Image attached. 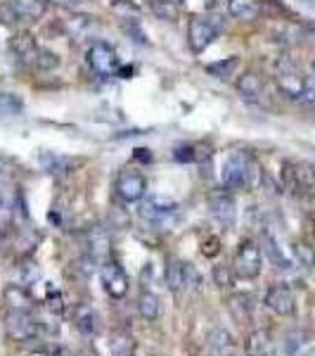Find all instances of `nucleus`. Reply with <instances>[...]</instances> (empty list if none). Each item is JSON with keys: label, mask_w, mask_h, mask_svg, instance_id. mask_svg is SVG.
Returning a JSON list of instances; mask_svg holds the SVG:
<instances>
[{"label": "nucleus", "mask_w": 315, "mask_h": 356, "mask_svg": "<svg viewBox=\"0 0 315 356\" xmlns=\"http://www.w3.org/2000/svg\"><path fill=\"white\" fill-rule=\"evenodd\" d=\"M225 191H254L261 183V166L249 152H232L221 174Z\"/></svg>", "instance_id": "1"}, {"label": "nucleus", "mask_w": 315, "mask_h": 356, "mask_svg": "<svg viewBox=\"0 0 315 356\" xmlns=\"http://www.w3.org/2000/svg\"><path fill=\"white\" fill-rule=\"evenodd\" d=\"M275 83L284 95L291 100H301L303 86H306V76L301 74V69L296 67V62L291 57H280L275 62Z\"/></svg>", "instance_id": "2"}, {"label": "nucleus", "mask_w": 315, "mask_h": 356, "mask_svg": "<svg viewBox=\"0 0 315 356\" xmlns=\"http://www.w3.org/2000/svg\"><path fill=\"white\" fill-rule=\"evenodd\" d=\"M263 268V254L261 247L254 240H242L235 252V273L244 280H254L261 275Z\"/></svg>", "instance_id": "3"}, {"label": "nucleus", "mask_w": 315, "mask_h": 356, "mask_svg": "<svg viewBox=\"0 0 315 356\" xmlns=\"http://www.w3.org/2000/svg\"><path fill=\"white\" fill-rule=\"evenodd\" d=\"M221 24L216 17H192L190 26H187V43H190L192 53H204L214 38L219 36Z\"/></svg>", "instance_id": "4"}, {"label": "nucleus", "mask_w": 315, "mask_h": 356, "mask_svg": "<svg viewBox=\"0 0 315 356\" xmlns=\"http://www.w3.org/2000/svg\"><path fill=\"white\" fill-rule=\"evenodd\" d=\"M85 60H88V67L93 69L97 76H114L119 72L117 50L110 43H102V41L93 43L88 48V53H85Z\"/></svg>", "instance_id": "5"}, {"label": "nucleus", "mask_w": 315, "mask_h": 356, "mask_svg": "<svg viewBox=\"0 0 315 356\" xmlns=\"http://www.w3.org/2000/svg\"><path fill=\"white\" fill-rule=\"evenodd\" d=\"M284 186L287 191L301 195L315 191V166L306 162H287L284 164Z\"/></svg>", "instance_id": "6"}, {"label": "nucleus", "mask_w": 315, "mask_h": 356, "mask_svg": "<svg viewBox=\"0 0 315 356\" xmlns=\"http://www.w3.org/2000/svg\"><path fill=\"white\" fill-rule=\"evenodd\" d=\"M178 202L169 197H162V195H150V200L140 204V216L150 223H171L173 216L178 214Z\"/></svg>", "instance_id": "7"}, {"label": "nucleus", "mask_w": 315, "mask_h": 356, "mask_svg": "<svg viewBox=\"0 0 315 356\" xmlns=\"http://www.w3.org/2000/svg\"><path fill=\"white\" fill-rule=\"evenodd\" d=\"M114 191H117L119 197L124 202H140L147 193V181L140 171L135 169H124L121 174L117 176V183H114Z\"/></svg>", "instance_id": "8"}, {"label": "nucleus", "mask_w": 315, "mask_h": 356, "mask_svg": "<svg viewBox=\"0 0 315 356\" xmlns=\"http://www.w3.org/2000/svg\"><path fill=\"white\" fill-rule=\"evenodd\" d=\"M166 285L169 290L180 292L187 288H197L199 285V273L192 264L180 261V259H171L166 264Z\"/></svg>", "instance_id": "9"}, {"label": "nucleus", "mask_w": 315, "mask_h": 356, "mask_svg": "<svg viewBox=\"0 0 315 356\" xmlns=\"http://www.w3.org/2000/svg\"><path fill=\"white\" fill-rule=\"evenodd\" d=\"M100 280L105 285V292L112 297V300H124L128 295V288H130V280L128 275L117 261H107L102 264L100 268Z\"/></svg>", "instance_id": "10"}, {"label": "nucleus", "mask_w": 315, "mask_h": 356, "mask_svg": "<svg viewBox=\"0 0 315 356\" xmlns=\"http://www.w3.org/2000/svg\"><path fill=\"white\" fill-rule=\"evenodd\" d=\"M8 335L17 342H31L38 335V321L28 312H12L5 318Z\"/></svg>", "instance_id": "11"}, {"label": "nucleus", "mask_w": 315, "mask_h": 356, "mask_svg": "<svg viewBox=\"0 0 315 356\" xmlns=\"http://www.w3.org/2000/svg\"><path fill=\"white\" fill-rule=\"evenodd\" d=\"M209 209H211V216L225 228H232L235 221H237V202L230 193H214L209 197Z\"/></svg>", "instance_id": "12"}, {"label": "nucleus", "mask_w": 315, "mask_h": 356, "mask_svg": "<svg viewBox=\"0 0 315 356\" xmlns=\"http://www.w3.org/2000/svg\"><path fill=\"white\" fill-rule=\"evenodd\" d=\"M266 307L278 316H291L296 309L294 290L284 283H275L273 288H268L266 292Z\"/></svg>", "instance_id": "13"}, {"label": "nucleus", "mask_w": 315, "mask_h": 356, "mask_svg": "<svg viewBox=\"0 0 315 356\" xmlns=\"http://www.w3.org/2000/svg\"><path fill=\"white\" fill-rule=\"evenodd\" d=\"M100 323V314L90 304H78L76 312H74V325H76L78 332H83L85 337H95L102 328Z\"/></svg>", "instance_id": "14"}, {"label": "nucleus", "mask_w": 315, "mask_h": 356, "mask_svg": "<svg viewBox=\"0 0 315 356\" xmlns=\"http://www.w3.org/2000/svg\"><path fill=\"white\" fill-rule=\"evenodd\" d=\"M81 164V159H71V157H65V154H55V152H45L41 154V166L45 174L50 176H69L76 166Z\"/></svg>", "instance_id": "15"}, {"label": "nucleus", "mask_w": 315, "mask_h": 356, "mask_svg": "<svg viewBox=\"0 0 315 356\" xmlns=\"http://www.w3.org/2000/svg\"><path fill=\"white\" fill-rule=\"evenodd\" d=\"M3 300L8 304L12 312H28V309L33 307V297L31 292L26 290V285L22 283H10L5 285L3 290Z\"/></svg>", "instance_id": "16"}, {"label": "nucleus", "mask_w": 315, "mask_h": 356, "mask_svg": "<svg viewBox=\"0 0 315 356\" xmlns=\"http://www.w3.org/2000/svg\"><path fill=\"white\" fill-rule=\"evenodd\" d=\"M206 347L211 356H235V337L225 328H214L206 335Z\"/></svg>", "instance_id": "17"}, {"label": "nucleus", "mask_w": 315, "mask_h": 356, "mask_svg": "<svg viewBox=\"0 0 315 356\" xmlns=\"http://www.w3.org/2000/svg\"><path fill=\"white\" fill-rule=\"evenodd\" d=\"M237 90H239V95H242L244 100L259 102L261 97H263V93H266V83H263L261 74L244 72L242 76L237 79Z\"/></svg>", "instance_id": "18"}, {"label": "nucleus", "mask_w": 315, "mask_h": 356, "mask_svg": "<svg viewBox=\"0 0 315 356\" xmlns=\"http://www.w3.org/2000/svg\"><path fill=\"white\" fill-rule=\"evenodd\" d=\"M19 17V22H36L48 10V0H8Z\"/></svg>", "instance_id": "19"}, {"label": "nucleus", "mask_w": 315, "mask_h": 356, "mask_svg": "<svg viewBox=\"0 0 315 356\" xmlns=\"http://www.w3.org/2000/svg\"><path fill=\"white\" fill-rule=\"evenodd\" d=\"M107 347H110L112 356H133L137 344H135V337L130 335L128 330H112Z\"/></svg>", "instance_id": "20"}, {"label": "nucleus", "mask_w": 315, "mask_h": 356, "mask_svg": "<svg viewBox=\"0 0 315 356\" xmlns=\"http://www.w3.org/2000/svg\"><path fill=\"white\" fill-rule=\"evenodd\" d=\"M38 48H41V45H36L31 33H19V36H15L12 41H10V50L17 55V60L26 62V65H31V60Z\"/></svg>", "instance_id": "21"}, {"label": "nucleus", "mask_w": 315, "mask_h": 356, "mask_svg": "<svg viewBox=\"0 0 315 356\" xmlns=\"http://www.w3.org/2000/svg\"><path fill=\"white\" fill-rule=\"evenodd\" d=\"M228 13L239 22H251L261 15V5L256 0H230L228 3Z\"/></svg>", "instance_id": "22"}, {"label": "nucleus", "mask_w": 315, "mask_h": 356, "mask_svg": "<svg viewBox=\"0 0 315 356\" xmlns=\"http://www.w3.org/2000/svg\"><path fill=\"white\" fill-rule=\"evenodd\" d=\"M137 312L145 321H157L162 314V302L154 292H142L140 300H137Z\"/></svg>", "instance_id": "23"}, {"label": "nucleus", "mask_w": 315, "mask_h": 356, "mask_svg": "<svg viewBox=\"0 0 315 356\" xmlns=\"http://www.w3.org/2000/svg\"><path fill=\"white\" fill-rule=\"evenodd\" d=\"M107 247H110V235H107L102 228H90L88 231V250H90V257L97 259L100 254H105Z\"/></svg>", "instance_id": "24"}, {"label": "nucleus", "mask_w": 315, "mask_h": 356, "mask_svg": "<svg viewBox=\"0 0 315 356\" xmlns=\"http://www.w3.org/2000/svg\"><path fill=\"white\" fill-rule=\"evenodd\" d=\"M237 67H239L237 57H228V60H221V62H214V65H209V67H206V72H209L211 76L221 79V81H228Z\"/></svg>", "instance_id": "25"}, {"label": "nucleus", "mask_w": 315, "mask_h": 356, "mask_svg": "<svg viewBox=\"0 0 315 356\" xmlns=\"http://www.w3.org/2000/svg\"><path fill=\"white\" fill-rule=\"evenodd\" d=\"M22 110H24V102H22V97H17L12 93H0V119L17 117Z\"/></svg>", "instance_id": "26"}, {"label": "nucleus", "mask_w": 315, "mask_h": 356, "mask_svg": "<svg viewBox=\"0 0 315 356\" xmlns=\"http://www.w3.org/2000/svg\"><path fill=\"white\" fill-rule=\"evenodd\" d=\"M152 13L164 22L178 19V5L173 0H152Z\"/></svg>", "instance_id": "27"}, {"label": "nucleus", "mask_w": 315, "mask_h": 356, "mask_svg": "<svg viewBox=\"0 0 315 356\" xmlns=\"http://www.w3.org/2000/svg\"><path fill=\"white\" fill-rule=\"evenodd\" d=\"M263 252H266V254L271 257V261L278 264L280 268H289V261L284 259L282 250L278 247V243H275L273 235H266V238H263Z\"/></svg>", "instance_id": "28"}, {"label": "nucleus", "mask_w": 315, "mask_h": 356, "mask_svg": "<svg viewBox=\"0 0 315 356\" xmlns=\"http://www.w3.org/2000/svg\"><path fill=\"white\" fill-rule=\"evenodd\" d=\"M303 347H306V335H303V332H289L282 342L284 356H299Z\"/></svg>", "instance_id": "29"}, {"label": "nucleus", "mask_w": 315, "mask_h": 356, "mask_svg": "<svg viewBox=\"0 0 315 356\" xmlns=\"http://www.w3.org/2000/svg\"><path fill=\"white\" fill-rule=\"evenodd\" d=\"M228 307H230V312L235 314V318L244 321V316L251 314V297L249 295H235V297H230Z\"/></svg>", "instance_id": "30"}, {"label": "nucleus", "mask_w": 315, "mask_h": 356, "mask_svg": "<svg viewBox=\"0 0 315 356\" xmlns=\"http://www.w3.org/2000/svg\"><path fill=\"white\" fill-rule=\"evenodd\" d=\"M291 252H294V259L299 261L303 268H313L315 266V252H313V247H308L306 243H294Z\"/></svg>", "instance_id": "31"}, {"label": "nucleus", "mask_w": 315, "mask_h": 356, "mask_svg": "<svg viewBox=\"0 0 315 356\" xmlns=\"http://www.w3.org/2000/svg\"><path fill=\"white\" fill-rule=\"evenodd\" d=\"M57 65H60V57L45 48H38L31 60V67H36V69H55Z\"/></svg>", "instance_id": "32"}, {"label": "nucleus", "mask_w": 315, "mask_h": 356, "mask_svg": "<svg viewBox=\"0 0 315 356\" xmlns=\"http://www.w3.org/2000/svg\"><path fill=\"white\" fill-rule=\"evenodd\" d=\"M112 10L119 17H124V19H135V17L140 15V8H137L135 3H130V0H114Z\"/></svg>", "instance_id": "33"}, {"label": "nucleus", "mask_w": 315, "mask_h": 356, "mask_svg": "<svg viewBox=\"0 0 315 356\" xmlns=\"http://www.w3.org/2000/svg\"><path fill=\"white\" fill-rule=\"evenodd\" d=\"M17 171H19V164H17L10 154L0 152V181H12L17 176Z\"/></svg>", "instance_id": "34"}, {"label": "nucleus", "mask_w": 315, "mask_h": 356, "mask_svg": "<svg viewBox=\"0 0 315 356\" xmlns=\"http://www.w3.org/2000/svg\"><path fill=\"white\" fill-rule=\"evenodd\" d=\"M22 285H31L33 280H38V275H41V271H38V264L33 261H26L22 264Z\"/></svg>", "instance_id": "35"}, {"label": "nucleus", "mask_w": 315, "mask_h": 356, "mask_svg": "<svg viewBox=\"0 0 315 356\" xmlns=\"http://www.w3.org/2000/svg\"><path fill=\"white\" fill-rule=\"evenodd\" d=\"M301 102H306V105H315V65H313L311 76H306V86H303Z\"/></svg>", "instance_id": "36"}, {"label": "nucleus", "mask_w": 315, "mask_h": 356, "mask_svg": "<svg viewBox=\"0 0 315 356\" xmlns=\"http://www.w3.org/2000/svg\"><path fill=\"white\" fill-rule=\"evenodd\" d=\"M219 252H221V240L216 238V235H211L209 240H204V243H202V254L209 257V259L219 254Z\"/></svg>", "instance_id": "37"}, {"label": "nucleus", "mask_w": 315, "mask_h": 356, "mask_svg": "<svg viewBox=\"0 0 315 356\" xmlns=\"http://www.w3.org/2000/svg\"><path fill=\"white\" fill-rule=\"evenodd\" d=\"M0 22H3V24H8V26H12V24L19 22V17H17V13L12 10V5H10V3L0 5Z\"/></svg>", "instance_id": "38"}, {"label": "nucleus", "mask_w": 315, "mask_h": 356, "mask_svg": "<svg viewBox=\"0 0 315 356\" xmlns=\"http://www.w3.org/2000/svg\"><path fill=\"white\" fill-rule=\"evenodd\" d=\"M214 278H216V285H221V288L232 285V275H230V271H228L225 266H216L214 268Z\"/></svg>", "instance_id": "39"}, {"label": "nucleus", "mask_w": 315, "mask_h": 356, "mask_svg": "<svg viewBox=\"0 0 315 356\" xmlns=\"http://www.w3.org/2000/svg\"><path fill=\"white\" fill-rule=\"evenodd\" d=\"M176 159H178V162H194V159H197L194 145H180L178 150H176Z\"/></svg>", "instance_id": "40"}, {"label": "nucleus", "mask_w": 315, "mask_h": 356, "mask_svg": "<svg viewBox=\"0 0 315 356\" xmlns=\"http://www.w3.org/2000/svg\"><path fill=\"white\" fill-rule=\"evenodd\" d=\"M48 3H55L60 5V8H69V10H76L78 5L83 3V0H48Z\"/></svg>", "instance_id": "41"}, {"label": "nucleus", "mask_w": 315, "mask_h": 356, "mask_svg": "<svg viewBox=\"0 0 315 356\" xmlns=\"http://www.w3.org/2000/svg\"><path fill=\"white\" fill-rule=\"evenodd\" d=\"M206 3V8L209 10H216V8H223L225 3H230V0H204Z\"/></svg>", "instance_id": "42"}, {"label": "nucleus", "mask_w": 315, "mask_h": 356, "mask_svg": "<svg viewBox=\"0 0 315 356\" xmlns=\"http://www.w3.org/2000/svg\"><path fill=\"white\" fill-rule=\"evenodd\" d=\"M53 356H74V352H71V349H67V347H57Z\"/></svg>", "instance_id": "43"}, {"label": "nucleus", "mask_w": 315, "mask_h": 356, "mask_svg": "<svg viewBox=\"0 0 315 356\" xmlns=\"http://www.w3.org/2000/svg\"><path fill=\"white\" fill-rule=\"evenodd\" d=\"M28 356H53V354H48L45 349H36V352H28Z\"/></svg>", "instance_id": "44"}, {"label": "nucleus", "mask_w": 315, "mask_h": 356, "mask_svg": "<svg viewBox=\"0 0 315 356\" xmlns=\"http://www.w3.org/2000/svg\"><path fill=\"white\" fill-rule=\"evenodd\" d=\"M5 209H8V207H5V197H3V193H0V214H3Z\"/></svg>", "instance_id": "45"}, {"label": "nucleus", "mask_w": 315, "mask_h": 356, "mask_svg": "<svg viewBox=\"0 0 315 356\" xmlns=\"http://www.w3.org/2000/svg\"><path fill=\"white\" fill-rule=\"evenodd\" d=\"M3 245H5V238H3V228H0V250H3Z\"/></svg>", "instance_id": "46"}, {"label": "nucleus", "mask_w": 315, "mask_h": 356, "mask_svg": "<svg viewBox=\"0 0 315 356\" xmlns=\"http://www.w3.org/2000/svg\"><path fill=\"white\" fill-rule=\"evenodd\" d=\"M256 356H275V354H256Z\"/></svg>", "instance_id": "47"}]
</instances>
